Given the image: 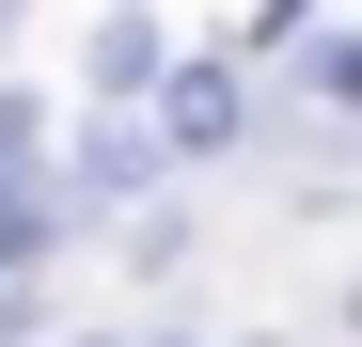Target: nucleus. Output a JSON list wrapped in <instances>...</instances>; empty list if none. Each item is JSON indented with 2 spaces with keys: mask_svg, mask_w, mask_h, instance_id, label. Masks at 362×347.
Wrapping results in <instances>:
<instances>
[{
  "mask_svg": "<svg viewBox=\"0 0 362 347\" xmlns=\"http://www.w3.org/2000/svg\"><path fill=\"white\" fill-rule=\"evenodd\" d=\"M16 237H32V205H16V190H0V268H16Z\"/></svg>",
  "mask_w": 362,
  "mask_h": 347,
  "instance_id": "1",
  "label": "nucleus"
}]
</instances>
